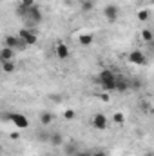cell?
Masks as SVG:
<instances>
[{
    "mask_svg": "<svg viewBox=\"0 0 154 156\" xmlns=\"http://www.w3.org/2000/svg\"><path fill=\"white\" fill-rule=\"evenodd\" d=\"M94 82H98L103 91H114V82H116V73L111 69H103L98 76L94 78Z\"/></svg>",
    "mask_w": 154,
    "mask_h": 156,
    "instance_id": "6da1fadb",
    "label": "cell"
},
{
    "mask_svg": "<svg viewBox=\"0 0 154 156\" xmlns=\"http://www.w3.org/2000/svg\"><path fill=\"white\" fill-rule=\"evenodd\" d=\"M5 118H7L11 123H15L18 129H26V127H29V118L26 116V115H20V113H7Z\"/></svg>",
    "mask_w": 154,
    "mask_h": 156,
    "instance_id": "7a4b0ae2",
    "label": "cell"
},
{
    "mask_svg": "<svg viewBox=\"0 0 154 156\" xmlns=\"http://www.w3.org/2000/svg\"><path fill=\"white\" fill-rule=\"evenodd\" d=\"M18 38L22 40L26 45H35L38 42V35L33 33V31H29V29H20L18 31Z\"/></svg>",
    "mask_w": 154,
    "mask_h": 156,
    "instance_id": "3957f363",
    "label": "cell"
},
{
    "mask_svg": "<svg viewBox=\"0 0 154 156\" xmlns=\"http://www.w3.org/2000/svg\"><path fill=\"white\" fill-rule=\"evenodd\" d=\"M26 20H29L31 24H40V22H42V11H40V7L37 5V4H35V5H31V7L27 9Z\"/></svg>",
    "mask_w": 154,
    "mask_h": 156,
    "instance_id": "277c9868",
    "label": "cell"
},
{
    "mask_svg": "<svg viewBox=\"0 0 154 156\" xmlns=\"http://www.w3.org/2000/svg\"><path fill=\"white\" fill-rule=\"evenodd\" d=\"M5 47H9V49H26L27 45H26V44H24L20 38H18V37L7 35V37H5Z\"/></svg>",
    "mask_w": 154,
    "mask_h": 156,
    "instance_id": "5b68a950",
    "label": "cell"
},
{
    "mask_svg": "<svg viewBox=\"0 0 154 156\" xmlns=\"http://www.w3.org/2000/svg\"><path fill=\"white\" fill-rule=\"evenodd\" d=\"M129 62L134 64V66H145V64H147V58H145V55H143L140 49H136V51H132V53L129 55Z\"/></svg>",
    "mask_w": 154,
    "mask_h": 156,
    "instance_id": "8992f818",
    "label": "cell"
},
{
    "mask_svg": "<svg viewBox=\"0 0 154 156\" xmlns=\"http://www.w3.org/2000/svg\"><path fill=\"white\" fill-rule=\"evenodd\" d=\"M118 13H120V9H118V5H114V4H109L103 9V15H105V18L109 22H116L118 20Z\"/></svg>",
    "mask_w": 154,
    "mask_h": 156,
    "instance_id": "52a82bcc",
    "label": "cell"
},
{
    "mask_svg": "<svg viewBox=\"0 0 154 156\" xmlns=\"http://www.w3.org/2000/svg\"><path fill=\"white\" fill-rule=\"evenodd\" d=\"M107 123H109V120H107L105 115H102V113H96V115L93 116V125H94L96 129H100V131L107 129Z\"/></svg>",
    "mask_w": 154,
    "mask_h": 156,
    "instance_id": "ba28073f",
    "label": "cell"
},
{
    "mask_svg": "<svg viewBox=\"0 0 154 156\" xmlns=\"http://www.w3.org/2000/svg\"><path fill=\"white\" fill-rule=\"evenodd\" d=\"M129 87H131V83H129V78L121 76V75H116L114 91H120V93H125V91H127Z\"/></svg>",
    "mask_w": 154,
    "mask_h": 156,
    "instance_id": "9c48e42d",
    "label": "cell"
},
{
    "mask_svg": "<svg viewBox=\"0 0 154 156\" xmlns=\"http://www.w3.org/2000/svg\"><path fill=\"white\" fill-rule=\"evenodd\" d=\"M54 53H56V56L60 58V60H67L69 58V47L65 45V44H56V47H54Z\"/></svg>",
    "mask_w": 154,
    "mask_h": 156,
    "instance_id": "30bf717a",
    "label": "cell"
},
{
    "mask_svg": "<svg viewBox=\"0 0 154 156\" xmlns=\"http://www.w3.org/2000/svg\"><path fill=\"white\" fill-rule=\"evenodd\" d=\"M13 56H15V49H9V47L0 49V62H9L13 60Z\"/></svg>",
    "mask_w": 154,
    "mask_h": 156,
    "instance_id": "8fae6325",
    "label": "cell"
},
{
    "mask_svg": "<svg viewBox=\"0 0 154 156\" xmlns=\"http://www.w3.org/2000/svg\"><path fill=\"white\" fill-rule=\"evenodd\" d=\"M78 42H80L82 45H85V47H87V45H91V44L94 42V37H93L91 33H83V35H80V37H78Z\"/></svg>",
    "mask_w": 154,
    "mask_h": 156,
    "instance_id": "7c38bea8",
    "label": "cell"
},
{
    "mask_svg": "<svg viewBox=\"0 0 154 156\" xmlns=\"http://www.w3.org/2000/svg\"><path fill=\"white\" fill-rule=\"evenodd\" d=\"M53 120H54V115L53 113H47L45 111V113L40 115V123L42 125H49V123H53Z\"/></svg>",
    "mask_w": 154,
    "mask_h": 156,
    "instance_id": "4fadbf2b",
    "label": "cell"
},
{
    "mask_svg": "<svg viewBox=\"0 0 154 156\" xmlns=\"http://www.w3.org/2000/svg\"><path fill=\"white\" fill-rule=\"evenodd\" d=\"M49 142H51L53 145H62V144H64V138H62L60 133H53L51 138H49Z\"/></svg>",
    "mask_w": 154,
    "mask_h": 156,
    "instance_id": "5bb4252c",
    "label": "cell"
},
{
    "mask_svg": "<svg viewBox=\"0 0 154 156\" xmlns=\"http://www.w3.org/2000/svg\"><path fill=\"white\" fill-rule=\"evenodd\" d=\"M15 64H13V60H9V62H2V69H4V73H13L15 71Z\"/></svg>",
    "mask_w": 154,
    "mask_h": 156,
    "instance_id": "9a60e30c",
    "label": "cell"
},
{
    "mask_svg": "<svg viewBox=\"0 0 154 156\" xmlns=\"http://www.w3.org/2000/svg\"><path fill=\"white\" fill-rule=\"evenodd\" d=\"M142 38L145 40V42H149V44H151V42H152V38H154L152 31H151V29H143V31H142Z\"/></svg>",
    "mask_w": 154,
    "mask_h": 156,
    "instance_id": "2e32d148",
    "label": "cell"
},
{
    "mask_svg": "<svg viewBox=\"0 0 154 156\" xmlns=\"http://www.w3.org/2000/svg\"><path fill=\"white\" fill-rule=\"evenodd\" d=\"M113 122L118 123V125H121V123L125 122V115H123V113H114V115H113Z\"/></svg>",
    "mask_w": 154,
    "mask_h": 156,
    "instance_id": "e0dca14e",
    "label": "cell"
},
{
    "mask_svg": "<svg viewBox=\"0 0 154 156\" xmlns=\"http://www.w3.org/2000/svg\"><path fill=\"white\" fill-rule=\"evenodd\" d=\"M93 7H94V2H93V0H85V2L82 4V9H83V11H91Z\"/></svg>",
    "mask_w": 154,
    "mask_h": 156,
    "instance_id": "ac0fdd59",
    "label": "cell"
},
{
    "mask_svg": "<svg viewBox=\"0 0 154 156\" xmlns=\"http://www.w3.org/2000/svg\"><path fill=\"white\" fill-rule=\"evenodd\" d=\"M138 18H140V20H147V18H149V11H147V9L138 11Z\"/></svg>",
    "mask_w": 154,
    "mask_h": 156,
    "instance_id": "d6986e66",
    "label": "cell"
},
{
    "mask_svg": "<svg viewBox=\"0 0 154 156\" xmlns=\"http://www.w3.org/2000/svg\"><path fill=\"white\" fill-rule=\"evenodd\" d=\"M37 2L35 0H20V5H24V7H31V5H35Z\"/></svg>",
    "mask_w": 154,
    "mask_h": 156,
    "instance_id": "ffe728a7",
    "label": "cell"
},
{
    "mask_svg": "<svg viewBox=\"0 0 154 156\" xmlns=\"http://www.w3.org/2000/svg\"><path fill=\"white\" fill-rule=\"evenodd\" d=\"M64 116H65V120H73V118H75V111H73V109H67V111L64 113Z\"/></svg>",
    "mask_w": 154,
    "mask_h": 156,
    "instance_id": "44dd1931",
    "label": "cell"
},
{
    "mask_svg": "<svg viewBox=\"0 0 154 156\" xmlns=\"http://www.w3.org/2000/svg\"><path fill=\"white\" fill-rule=\"evenodd\" d=\"M100 100H102V102H111V96H109L107 93H103V94H100Z\"/></svg>",
    "mask_w": 154,
    "mask_h": 156,
    "instance_id": "7402d4cb",
    "label": "cell"
},
{
    "mask_svg": "<svg viewBox=\"0 0 154 156\" xmlns=\"http://www.w3.org/2000/svg\"><path fill=\"white\" fill-rule=\"evenodd\" d=\"M9 136H11V140H18V138H20V134H18V133H11Z\"/></svg>",
    "mask_w": 154,
    "mask_h": 156,
    "instance_id": "603a6c76",
    "label": "cell"
},
{
    "mask_svg": "<svg viewBox=\"0 0 154 156\" xmlns=\"http://www.w3.org/2000/svg\"><path fill=\"white\" fill-rule=\"evenodd\" d=\"M91 156H107V154H105L103 151H96V153H93Z\"/></svg>",
    "mask_w": 154,
    "mask_h": 156,
    "instance_id": "cb8c5ba5",
    "label": "cell"
},
{
    "mask_svg": "<svg viewBox=\"0 0 154 156\" xmlns=\"http://www.w3.org/2000/svg\"><path fill=\"white\" fill-rule=\"evenodd\" d=\"M78 156H89V154H85V153H80V154H78Z\"/></svg>",
    "mask_w": 154,
    "mask_h": 156,
    "instance_id": "d4e9b609",
    "label": "cell"
},
{
    "mask_svg": "<svg viewBox=\"0 0 154 156\" xmlns=\"http://www.w3.org/2000/svg\"><path fill=\"white\" fill-rule=\"evenodd\" d=\"M145 156H152V154H151V153H149V154H145Z\"/></svg>",
    "mask_w": 154,
    "mask_h": 156,
    "instance_id": "484cf974",
    "label": "cell"
}]
</instances>
